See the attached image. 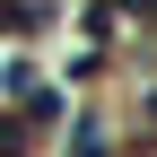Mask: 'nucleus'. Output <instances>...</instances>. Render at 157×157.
<instances>
[{"mask_svg": "<svg viewBox=\"0 0 157 157\" xmlns=\"http://www.w3.org/2000/svg\"><path fill=\"white\" fill-rule=\"evenodd\" d=\"M70 157H113V131L96 122V113H87V122H70Z\"/></svg>", "mask_w": 157, "mask_h": 157, "instance_id": "obj_1", "label": "nucleus"}, {"mask_svg": "<svg viewBox=\"0 0 157 157\" xmlns=\"http://www.w3.org/2000/svg\"><path fill=\"white\" fill-rule=\"evenodd\" d=\"M0 157H26V122L17 113H0Z\"/></svg>", "mask_w": 157, "mask_h": 157, "instance_id": "obj_2", "label": "nucleus"}]
</instances>
